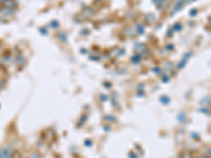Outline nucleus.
Here are the masks:
<instances>
[{
	"label": "nucleus",
	"instance_id": "obj_1",
	"mask_svg": "<svg viewBox=\"0 0 211 158\" xmlns=\"http://www.w3.org/2000/svg\"><path fill=\"white\" fill-rule=\"evenodd\" d=\"M0 158H11V148H3L0 150Z\"/></svg>",
	"mask_w": 211,
	"mask_h": 158
},
{
	"label": "nucleus",
	"instance_id": "obj_2",
	"mask_svg": "<svg viewBox=\"0 0 211 158\" xmlns=\"http://www.w3.org/2000/svg\"><path fill=\"white\" fill-rule=\"evenodd\" d=\"M31 158H40V156H39L38 154H33L32 157H31Z\"/></svg>",
	"mask_w": 211,
	"mask_h": 158
}]
</instances>
